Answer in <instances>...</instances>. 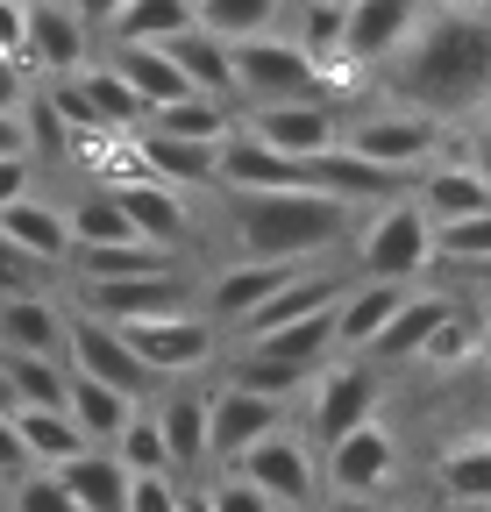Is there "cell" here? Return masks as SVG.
I'll list each match as a JSON object with an SVG mask.
<instances>
[{
  "label": "cell",
  "instance_id": "obj_1",
  "mask_svg": "<svg viewBox=\"0 0 491 512\" xmlns=\"http://www.w3.org/2000/svg\"><path fill=\"white\" fill-rule=\"evenodd\" d=\"M378 100L427 114L442 128H470L491 93V22L484 8H427L420 29L399 43V57L371 79Z\"/></svg>",
  "mask_w": 491,
  "mask_h": 512
},
{
  "label": "cell",
  "instance_id": "obj_2",
  "mask_svg": "<svg viewBox=\"0 0 491 512\" xmlns=\"http://www.w3.org/2000/svg\"><path fill=\"white\" fill-rule=\"evenodd\" d=\"M207 207L221 221V249L250 256V264H335L356 207L321 200L306 185H278V192H207Z\"/></svg>",
  "mask_w": 491,
  "mask_h": 512
},
{
  "label": "cell",
  "instance_id": "obj_3",
  "mask_svg": "<svg viewBox=\"0 0 491 512\" xmlns=\"http://www.w3.org/2000/svg\"><path fill=\"white\" fill-rule=\"evenodd\" d=\"M378 413H385V370L363 363V356H328L314 377H306V392L292 399V427L314 448L342 441L349 427L378 420Z\"/></svg>",
  "mask_w": 491,
  "mask_h": 512
},
{
  "label": "cell",
  "instance_id": "obj_4",
  "mask_svg": "<svg viewBox=\"0 0 491 512\" xmlns=\"http://www.w3.org/2000/svg\"><path fill=\"white\" fill-rule=\"evenodd\" d=\"M456 136H463V128H442V121H427V114H406L392 100L349 107V121H342V150L363 157V164H378V171H399L406 185H413V171H427L435 157H449Z\"/></svg>",
  "mask_w": 491,
  "mask_h": 512
},
{
  "label": "cell",
  "instance_id": "obj_5",
  "mask_svg": "<svg viewBox=\"0 0 491 512\" xmlns=\"http://www.w3.org/2000/svg\"><path fill=\"white\" fill-rule=\"evenodd\" d=\"M342 256H349V278L420 285V271H427V214L406 200V192L385 200V207H363L349 242H342Z\"/></svg>",
  "mask_w": 491,
  "mask_h": 512
},
{
  "label": "cell",
  "instance_id": "obj_6",
  "mask_svg": "<svg viewBox=\"0 0 491 512\" xmlns=\"http://www.w3.org/2000/svg\"><path fill=\"white\" fill-rule=\"evenodd\" d=\"M399 477H406V441H399V427H392L385 413L363 420V427H349L342 441L321 448V491H335V498L392 505Z\"/></svg>",
  "mask_w": 491,
  "mask_h": 512
},
{
  "label": "cell",
  "instance_id": "obj_7",
  "mask_svg": "<svg viewBox=\"0 0 491 512\" xmlns=\"http://www.w3.org/2000/svg\"><path fill=\"white\" fill-rule=\"evenodd\" d=\"M228 86H235V107H278V100L335 93V79H328L306 50H292L278 29H271V36H242V43H228Z\"/></svg>",
  "mask_w": 491,
  "mask_h": 512
},
{
  "label": "cell",
  "instance_id": "obj_8",
  "mask_svg": "<svg viewBox=\"0 0 491 512\" xmlns=\"http://www.w3.org/2000/svg\"><path fill=\"white\" fill-rule=\"evenodd\" d=\"M228 470L250 484V491H264L278 512H314V498H321V448L306 441L292 420L271 427L264 441H250Z\"/></svg>",
  "mask_w": 491,
  "mask_h": 512
},
{
  "label": "cell",
  "instance_id": "obj_9",
  "mask_svg": "<svg viewBox=\"0 0 491 512\" xmlns=\"http://www.w3.org/2000/svg\"><path fill=\"white\" fill-rule=\"evenodd\" d=\"M342 121H349V100L342 93H314V100H278V107H235V128L250 143H264L271 157H321L342 143Z\"/></svg>",
  "mask_w": 491,
  "mask_h": 512
},
{
  "label": "cell",
  "instance_id": "obj_10",
  "mask_svg": "<svg viewBox=\"0 0 491 512\" xmlns=\"http://www.w3.org/2000/svg\"><path fill=\"white\" fill-rule=\"evenodd\" d=\"M427 0H342V50H335V79H378L399 57V43L420 29Z\"/></svg>",
  "mask_w": 491,
  "mask_h": 512
},
{
  "label": "cell",
  "instance_id": "obj_11",
  "mask_svg": "<svg viewBox=\"0 0 491 512\" xmlns=\"http://www.w3.org/2000/svg\"><path fill=\"white\" fill-rule=\"evenodd\" d=\"M121 342H129V356L157 377V384H186L200 370L221 363V335L207 328V320L186 306V313H157V320H129V328H114Z\"/></svg>",
  "mask_w": 491,
  "mask_h": 512
},
{
  "label": "cell",
  "instance_id": "obj_12",
  "mask_svg": "<svg viewBox=\"0 0 491 512\" xmlns=\"http://www.w3.org/2000/svg\"><path fill=\"white\" fill-rule=\"evenodd\" d=\"M193 264H164V271H136V278H100L79 285L72 306L86 320H107V328H129V320H157V313H186L193 306Z\"/></svg>",
  "mask_w": 491,
  "mask_h": 512
},
{
  "label": "cell",
  "instance_id": "obj_13",
  "mask_svg": "<svg viewBox=\"0 0 491 512\" xmlns=\"http://www.w3.org/2000/svg\"><path fill=\"white\" fill-rule=\"evenodd\" d=\"M100 185H107V200L121 207V221L136 228V242H150L164 256H193V242H200V200H186V192H171L157 178H136V171L100 178Z\"/></svg>",
  "mask_w": 491,
  "mask_h": 512
},
{
  "label": "cell",
  "instance_id": "obj_14",
  "mask_svg": "<svg viewBox=\"0 0 491 512\" xmlns=\"http://www.w3.org/2000/svg\"><path fill=\"white\" fill-rule=\"evenodd\" d=\"M65 306H72V299H65ZM65 370H72V377L107 384V392H121L129 406H150V399L164 392V384L129 356V342H121L107 320H86L79 306H72V320H65Z\"/></svg>",
  "mask_w": 491,
  "mask_h": 512
},
{
  "label": "cell",
  "instance_id": "obj_15",
  "mask_svg": "<svg viewBox=\"0 0 491 512\" xmlns=\"http://www.w3.org/2000/svg\"><path fill=\"white\" fill-rule=\"evenodd\" d=\"M79 64H93V29L57 0H22V72L50 86V79H72Z\"/></svg>",
  "mask_w": 491,
  "mask_h": 512
},
{
  "label": "cell",
  "instance_id": "obj_16",
  "mask_svg": "<svg viewBox=\"0 0 491 512\" xmlns=\"http://www.w3.org/2000/svg\"><path fill=\"white\" fill-rule=\"evenodd\" d=\"M292 420V406H278V399H257V392H242V384H228V377H214L207 384V477L214 470H228L250 441H264L271 427H285Z\"/></svg>",
  "mask_w": 491,
  "mask_h": 512
},
{
  "label": "cell",
  "instance_id": "obj_17",
  "mask_svg": "<svg viewBox=\"0 0 491 512\" xmlns=\"http://www.w3.org/2000/svg\"><path fill=\"white\" fill-rule=\"evenodd\" d=\"M150 420H157V441H164V463L171 477H207V384H164L150 399Z\"/></svg>",
  "mask_w": 491,
  "mask_h": 512
},
{
  "label": "cell",
  "instance_id": "obj_18",
  "mask_svg": "<svg viewBox=\"0 0 491 512\" xmlns=\"http://www.w3.org/2000/svg\"><path fill=\"white\" fill-rule=\"evenodd\" d=\"M406 200L427 214V228L435 221H463V214H491V178L477 157H435L427 171H413Z\"/></svg>",
  "mask_w": 491,
  "mask_h": 512
},
{
  "label": "cell",
  "instance_id": "obj_19",
  "mask_svg": "<svg viewBox=\"0 0 491 512\" xmlns=\"http://www.w3.org/2000/svg\"><path fill=\"white\" fill-rule=\"evenodd\" d=\"M0 235H8L29 264H43L50 278H65L72 264V228H65V200H50V192H22V200L0 214Z\"/></svg>",
  "mask_w": 491,
  "mask_h": 512
},
{
  "label": "cell",
  "instance_id": "obj_20",
  "mask_svg": "<svg viewBox=\"0 0 491 512\" xmlns=\"http://www.w3.org/2000/svg\"><path fill=\"white\" fill-rule=\"evenodd\" d=\"M65 292H22L0 299V356H65Z\"/></svg>",
  "mask_w": 491,
  "mask_h": 512
},
{
  "label": "cell",
  "instance_id": "obj_21",
  "mask_svg": "<svg viewBox=\"0 0 491 512\" xmlns=\"http://www.w3.org/2000/svg\"><path fill=\"white\" fill-rule=\"evenodd\" d=\"M456 306H470V299H449V292H427V285H413L406 299H399V313L378 328V342L363 349V363H378V370H392V363H413L420 356V342L442 328V320L456 313Z\"/></svg>",
  "mask_w": 491,
  "mask_h": 512
},
{
  "label": "cell",
  "instance_id": "obj_22",
  "mask_svg": "<svg viewBox=\"0 0 491 512\" xmlns=\"http://www.w3.org/2000/svg\"><path fill=\"white\" fill-rule=\"evenodd\" d=\"M413 285H385V278H342V292H335V356H363L378 342V328L399 313V299H406Z\"/></svg>",
  "mask_w": 491,
  "mask_h": 512
},
{
  "label": "cell",
  "instance_id": "obj_23",
  "mask_svg": "<svg viewBox=\"0 0 491 512\" xmlns=\"http://www.w3.org/2000/svg\"><path fill=\"white\" fill-rule=\"evenodd\" d=\"M427 484H435L442 505H491V434H456L435 448V463H427Z\"/></svg>",
  "mask_w": 491,
  "mask_h": 512
},
{
  "label": "cell",
  "instance_id": "obj_24",
  "mask_svg": "<svg viewBox=\"0 0 491 512\" xmlns=\"http://www.w3.org/2000/svg\"><path fill=\"white\" fill-rule=\"evenodd\" d=\"M100 64L136 93V107H171V100H186V79L171 72V57L157 43H100Z\"/></svg>",
  "mask_w": 491,
  "mask_h": 512
},
{
  "label": "cell",
  "instance_id": "obj_25",
  "mask_svg": "<svg viewBox=\"0 0 491 512\" xmlns=\"http://www.w3.org/2000/svg\"><path fill=\"white\" fill-rule=\"evenodd\" d=\"M157 50L171 57V72L186 79V93L235 107V86H228V43H214L207 29H178V36H171V43H157Z\"/></svg>",
  "mask_w": 491,
  "mask_h": 512
},
{
  "label": "cell",
  "instance_id": "obj_26",
  "mask_svg": "<svg viewBox=\"0 0 491 512\" xmlns=\"http://www.w3.org/2000/svg\"><path fill=\"white\" fill-rule=\"evenodd\" d=\"M278 36L292 43V50H306L321 64V72L335 79V50H342V0H285L278 8ZM335 93H342V79H335Z\"/></svg>",
  "mask_w": 491,
  "mask_h": 512
},
{
  "label": "cell",
  "instance_id": "obj_27",
  "mask_svg": "<svg viewBox=\"0 0 491 512\" xmlns=\"http://www.w3.org/2000/svg\"><path fill=\"white\" fill-rule=\"evenodd\" d=\"M50 477L65 484V498L79 512H121V498H129V470H121L107 448H79V456H65Z\"/></svg>",
  "mask_w": 491,
  "mask_h": 512
},
{
  "label": "cell",
  "instance_id": "obj_28",
  "mask_svg": "<svg viewBox=\"0 0 491 512\" xmlns=\"http://www.w3.org/2000/svg\"><path fill=\"white\" fill-rule=\"evenodd\" d=\"M65 356H0V399H8V413L22 406H43V413H65Z\"/></svg>",
  "mask_w": 491,
  "mask_h": 512
},
{
  "label": "cell",
  "instance_id": "obj_29",
  "mask_svg": "<svg viewBox=\"0 0 491 512\" xmlns=\"http://www.w3.org/2000/svg\"><path fill=\"white\" fill-rule=\"evenodd\" d=\"M178 29H193V0H121L100 43H171Z\"/></svg>",
  "mask_w": 491,
  "mask_h": 512
},
{
  "label": "cell",
  "instance_id": "obj_30",
  "mask_svg": "<svg viewBox=\"0 0 491 512\" xmlns=\"http://www.w3.org/2000/svg\"><path fill=\"white\" fill-rule=\"evenodd\" d=\"M129 413H136V406L121 399V392H107V384H93V377H72V384H65V420L79 427L86 448H107Z\"/></svg>",
  "mask_w": 491,
  "mask_h": 512
},
{
  "label": "cell",
  "instance_id": "obj_31",
  "mask_svg": "<svg viewBox=\"0 0 491 512\" xmlns=\"http://www.w3.org/2000/svg\"><path fill=\"white\" fill-rule=\"evenodd\" d=\"M143 128H157V136H178V143H221L228 128H235V107L186 93V100H171V107H150Z\"/></svg>",
  "mask_w": 491,
  "mask_h": 512
},
{
  "label": "cell",
  "instance_id": "obj_32",
  "mask_svg": "<svg viewBox=\"0 0 491 512\" xmlns=\"http://www.w3.org/2000/svg\"><path fill=\"white\" fill-rule=\"evenodd\" d=\"M285 0H193V29H207L214 43H242V36H271Z\"/></svg>",
  "mask_w": 491,
  "mask_h": 512
},
{
  "label": "cell",
  "instance_id": "obj_33",
  "mask_svg": "<svg viewBox=\"0 0 491 512\" xmlns=\"http://www.w3.org/2000/svg\"><path fill=\"white\" fill-rule=\"evenodd\" d=\"M477 349H484V313H477V306H456L442 328L420 342L413 363H420V370H456V363H477Z\"/></svg>",
  "mask_w": 491,
  "mask_h": 512
},
{
  "label": "cell",
  "instance_id": "obj_34",
  "mask_svg": "<svg viewBox=\"0 0 491 512\" xmlns=\"http://www.w3.org/2000/svg\"><path fill=\"white\" fill-rule=\"evenodd\" d=\"M15 434H22V448H29L36 470H57L65 456H79V448H86L65 413H43V406H22V413H15Z\"/></svg>",
  "mask_w": 491,
  "mask_h": 512
},
{
  "label": "cell",
  "instance_id": "obj_35",
  "mask_svg": "<svg viewBox=\"0 0 491 512\" xmlns=\"http://www.w3.org/2000/svg\"><path fill=\"white\" fill-rule=\"evenodd\" d=\"M427 264H491V214H463V221H435L427 228Z\"/></svg>",
  "mask_w": 491,
  "mask_h": 512
},
{
  "label": "cell",
  "instance_id": "obj_36",
  "mask_svg": "<svg viewBox=\"0 0 491 512\" xmlns=\"http://www.w3.org/2000/svg\"><path fill=\"white\" fill-rule=\"evenodd\" d=\"M107 456L129 470V477H171V463H164V441H157V420H150V406H136L129 420H121V434L107 441Z\"/></svg>",
  "mask_w": 491,
  "mask_h": 512
},
{
  "label": "cell",
  "instance_id": "obj_37",
  "mask_svg": "<svg viewBox=\"0 0 491 512\" xmlns=\"http://www.w3.org/2000/svg\"><path fill=\"white\" fill-rule=\"evenodd\" d=\"M0 512H79V505L65 498V484L50 470H22V477L0 484Z\"/></svg>",
  "mask_w": 491,
  "mask_h": 512
},
{
  "label": "cell",
  "instance_id": "obj_38",
  "mask_svg": "<svg viewBox=\"0 0 491 512\" xmlns=\"http://www.w3.org/2000/svg\"><path fill=\"white\" fill-rule=\"evenodd\" d=\"M200 512H278L264 491H250V484H242L235 470H214V477H200Z\"/></svg>",
  "mask_w": 491,
  "mask_h": 512
},
{
  "label": "cell",
  "instance_id": "obj_39",
  "mask_svg": "<svg viewBox=\"0 0 491 512\" xmlns=\"http://www.w3.org/2000/svg\"><path fill=\"white\" fill-rule=\"evenodd\" d=\"M22 292H57V278L43 264H29V256L0 235V299H22Z\"/></svg>",
  "mask_w": 491,
  "mask_h": 512
},
{
  "label": "cell",
  "instance_id": "obj_40",
  "mask_svg": "<svg viewBox=\"0 0 491 512\" xmlns=\"http://www.w3.org/2000/svg\"><path fill=\"white\" fill-rule=\"evenodd\" d=\"M121 512H186V484L178 477H129Z\"/></svg>",
  "mask_w": 491,
  "mask_h": 512
},
{
  "label": "cell",
  "instance_id": "obj_41",
  "mask_svg": "<svg viewBox=\"0 0 491 512\" xmlns=\"http://www.w3.org/2000/svg\"><path fill=\"white\" fill-rule=\"evenodd\" d=\"M22 192H36V157L15 150V157H0V214H8Z\"/></svg>",
  "mask_w": 491,
  "mask_h": 512
},
{
  "label": "cell",
  "instance_id": "obj_42",
  "mask_svg": "<svg viewBox=\"0 0 491 512\" xmlns=\"http://www.w3.org/2000/svg\"><path fill=\"white\" fill-rule=\"evenodd\" d=\"M29 93H36V79L22 72L15 57H0V114H15L22 121V107H29Z\"/></svg>",
  "mask_w": 491,
  "mask_h": 512
},
{
  "label": "cell",
  "instance_id": "obj_43",
  "mask_svg": "<svg viewBox=\"0 0 491 512\" xmlns=\"http://www.w3.org/2000/svg\"><path fill=\"white\" fill-rule=\"evenodd\" d=\"M22 470H36V463H29V448H22V434H15V413L0 406V484L22 477Z\"/></svg>",
  "mask_w": 491,
  "mask_h": 512
},
{
  "label": "cell",
  "instance_id": "obj_44",
  "mask_svg": "<svg viewBox=\"0 0 491 512\" xmlns=\"http://www.w3.org/2000/svg\"><path fill=\"white\" fill-rule=\"evenodd\" d=\"M57 8H72V15H79V22H86V29L100 36V29L114 22V8H121V0H57Z\"/></svg>",
  "mask_w": 491,
  "mask_h": 512
},
{
  "label": "cell",
  "instance_id": "obj_45",
  "mask_svg": "<svg viewBox=\"0 0 491 512\" xmlns=\"http://www.w3.org/2000/svg\"><path fill=\"white\" fill-rule=\"evenodd\" d=\"M15 150H29V136H22L15 114H0V157H15Z\"/></svg>",
  "mask_w": 491,
  "mask_h": 512
},
{
  "label": "cell",
  "instance_id": "obj_46",
  "mask_svg": "<svg viewBox=\"0 0 491 512\" xmlns=\"http://www.w3.org/2000/svg\"><path fill=\"white\" fill-rule=\"evenodd\" d=\"M314 512H385V505H363V498H335V491H321Z\"/></svg>",
  "mask_w": 491,
  "mask_h": 512
},
{
  "label": "cell",
  "instance_id": "obj_47",
  "mask_svg": "<svg viewBox=\"0 0 491 512\" xmlns=\"http://www.w3.org/2000/svg\"><path fill=\"white\" fill-rule=\"evenodd\" d=\"M427 8H484V0H427Z\"/></svg>",
  "mask_w": 491,
  "mask_h": 512
},
{
  "label": "cell",
  "instance_id": "obj_48",
  "mask_svg": "<svg viewBox=\"0 0 491 512\" xmlns=\"http://www.w3.org/2000/svg\"><path fill=\"white\" fill-rule=\"evenodd\" d=\"M385 512H435V505H385Z\"/></svg>",
  "mask_w": 491,
  "mask_h": 512
}]
</instances>
